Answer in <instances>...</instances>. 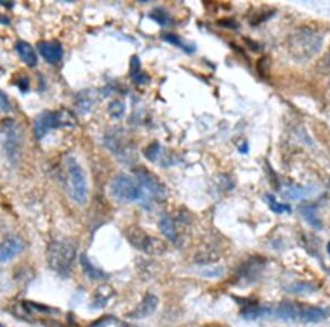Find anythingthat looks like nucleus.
Masks as SVG:
<instances>
[{"mask_svg": "<svg viewBox=\"0 0 330 327\" xmlns=\"http://www.w3.org/2000/svg\"><path fill=\"white\" fill-rule=\"evenodd\" d=\"M64 180L68 196L76 204L84 205L88 198V184L83 168L74 157H66L63 160Z\"/></svg>", "mask_w": 330, "mask_h": 327, "instance_id": "nucleus-1", "label": "nucleus"}, {"mask_svg": "<svg viewBox=\"0 0 330 327\" xmlns=\"http://www.w3.org/2000/svg\"><path fill=\"white\" fill-rule=\"evenodd\" d=\"M0 146L9 161L15 162L19 159L23 146V132L14 120L6 119L0 122Z\"/></svg>", "mask_w": 330, "mask_h": 327, "instance_id": "nucleus-2", "label": "nucleus"}, {"mask_svg": "<svg viewBox=\"0 0 330 327\" xmlns=\"http://www.w3.org/2000/svg\"><path fill=\"white\" fill-rule=\"evenodd\" d=\"M76 258L75 247L65 241H53L46 252L49 267L60 275H66Z\"/></svg>", "mask_w": 330, "mask_h": 327, "instance_id": "nucleus-3", "label": "nucleus"}, {"mask_svg": "<svg viewBox=\"0 0 330 327\" xmlns=\"http://www.w3.org/2000/svg\"><path fill=\"white\" fill-rule=\"evenodd\" d=\"M75 123L76 121L74 117L68 112H44L35 118L33 128L36 138L42 139L53 129L63 127H74Z\"/></svg>", "mask_w": 330, "mask_h": 327, "instance_id": "nucleus-4", "label": "nucleus"}, {"mask_svg": "<svg viewBox=\"0 0 330 327\" xmlns=\"http://www.w3.org/2000/svg\"><path fill=\"white\" fill-rule=\"evenodd\" d=\"M110 192L115 198L124 203H131L143 197V190L138 181L125 174L117 175L114 178L110 185Z\"/></svg>", "mask_w": 330, "mask_h": 327, "instance_id": "nucleus-5", "label": "nucleus"}, {"mask_svg": "<svg viewBox=\"0 0 330 327\" xmlns=\"http://www.w3.org/2000/svg\"><path fill=\"white\" fill-rule=\"evenodd\" d=\"M127 238L133 247L149 255H162L167 249L163 241L148 235L143 229L139 227L129 228L127 231Z\"/></svg>", "mask_w": 330, "mask_h": 327, "instance_id": "nucleus-6", "label": "nucleus"}, {"mask_svg": "<svg viewBox=\"0 0 330 327\" xmlns=\"http://www.w3.org/2000/svg\"><path fill=\"white\" fill-rule=\"evenodd\" d=\"M137 181L140 184L141 189L145 190L150 196L155 199H164L167 196V188L159 180L158 176H155L149 171L140 169L136 171Z\"/></svg>", "mask_w": 330, "mask_h": 327, "instance_id": "nucleus-7", "label": "nucleus"}, {"mask_svg": "<svg viewBox=\"0 0 330 327\" xmlns=\"http://www.w3.org/2000/svg\"><path fill=\"white\" fill-rule=\"evenodd\" d=\"M297 51H301V56L310 58L313 54L319 51L321 39L315 32L306 29L297 35Z\"/></svg>", "mask_w": 330, "mask_h": 327, "instance_id": "nucleus-8", "label": "nucleus"}, {"mask_svg": "<svg viewBox=\"0 0 330 327\" xmlns=\"http://www.w3.org/2000/svg\"><path fill=\"white\" fill-rule=\"evenodd\" d=\"M25 250V244L17 236H9L0 243V262H8Z\"/></svg>", "mask_w": 330, "mask_h": 327, "instance_id": "nucleus-9", "label": "nucleus"}, {"mask_svg": "<svg viewBox=\"0 0 330 327\" xmlns=\"http://www.w3.org/2000/svg\"><path fill=\"white\" fill-rule=\"evenodd\" d=\"M159 305V299L154 294H146L145 297L140 302V304L130 312L127 316L133 320H143V318L150 316L154 313Z\"/></svg>", "mask_w": 330, "mask_h": 327, "instance_id": "nucleus-10", "label": "nucleus"}, {"mask_svg": "<svg viewBox=\"0 0 330 327\" xmlns=\"http://www.w3.org/2000/svg\"><path fill=\"white\" fill-rule=\"evenodd\" d=\"M39 52L48 63L54 64L62 60L63 48L57 41H43L38 45Z\"/></svg>", "mask_w": 330, "mask_h": 327, "instance_id": "nucleus-11", "label": "nucleus"}, {"mask_svg": "<svg viewBox=\"0 0 330 327\" xmlns=\"http://www.w3.org/2000/svg\"><path fill=\"white\" fill-rule=\"evenodd\" d=\"M330 312L326 308H321L317 306H306L304 308H300L298 318L303 322L318 323L326 320Z\"/></svg>", "mask_w": 330, "mask_h": 327, "instance_id": "nucleus-12", "label": "nucleus"}, {"mask_svg": "<svg viewBox=\"0 0 330 327\" xmlns=\"http://www.w3.org/2000/svg\"><path fill=\"white\" fill-rule=\"evenodd\" d=\"M15 51L18 52L20 59L25 62V63L30 66L33 67L38 63V57L32 45L26 41H18L15 43Z\"/></svg>", "mask_w": 330, "mask_h": 327, "instance_id": "nucleus-13", "label": "nucleus"}, {"mask_svg": "<svg viewBox=\"0 0 330 327\" xmlns=\"http://www.w3.org/2000/svg\"><path fill=\"white\" fill-rule=\"evenodd\" d=\"M282 192L286 198L293 199V201H301L311 196L314 193V189L303 188V186H296V185H287L283 188Z\"/></svg>", "mask_w": 330, "mask_h": 327, "instance_id": "nucleus-14", "label": "nucleus"}, {"mask_svg": "<svg viewBox=\"0 0 330 327\" xmlns=\"http://www.w3.org/2000/svg\"><path fill=\"white\" fill-rule=\"evenodd\" d=\"M80 261H81V266L83 268L84 274L88 278L93 280H104L107 278L105 272L94 266V264L90 262V260L87 258V256L82 255Z\"/></svg>", "mask_w": 330, "mask_h": 327, "instance_id": "nucleus-15", "label": "nucleus"}, {"mask_svg": "<svg viewBox=\"0 0 330 327\" xmlns=\"http://www.w3.org/2000/svg\"><path fill=\"white\" fill-rule=\"evenodd\" d=\"M130 76L133 82L137 84H145L149 82V76L141 69L138 57H132L130 61Z\"/></svg>", "mask_w": 330, "mask_h": 327, "instance_id": "nucleus-16", "label": "nucleus"}, {"mask_svg": "<svg viewBox=\"0 0 330 327\" xmlns=\"http://www.w3.org/2000/svg\"><path fill=\"white\" fill-rule=\"evenodd\" d=\"M269 314V310L264 306H259L258 304L250 303L242 308V316L246 320H256L259 317H263Z\"/></svg>", "mask_w": 330, "mask_h": 327, "instance_id": "nucleus-17", "label": "nucleus"}, {"mask_svg": "<svg viewBox=\"0 0 330 327\" xmlns=\"http://www.w3.org/2000/svg\"><path fill=\"white\" fill-rule=\"evenodd\" d=\"M301 214L304 217V220L307 222L311 226V227L316 228V229H321V227H323V224H321L320 220L317 217L315 206H313V205L302 206Z\"/></svg>", "mask_w": 330, "mask_h": 327, "instance_id": "nucleus-18", "label": "nucleus"}, {"mask_svg": "<svg viewBox=\"0 0 330 327\" xmlns=\"http://www.w3.org/2000/svg\"><path fill=\"white\" fill-rule=\"evenodd\" d=\"M298 312H300V308L296 307V305L289 302H284L278 307L277 316L282 320H295V318H298Z\"/></svg>", "mask_w": 330, "mask_h": 327, "instance_id": "nucleus-19", "label": "nucleus"}, {"mask_svg": "<svg viewBox=\"0 0 330 327\" xmlns=\"http://www.w3.org/2000/svg\"><path fill=\"white\" fill-rule=\"evenodd\" d=\"M159 227H160L161 232L169 240H171V241H176L177 240L176 228H175L174 222L172 221V218H170L169 216H164L162 220L160 221Z\"/></svg>", "mask_w": 330, "mask_h": 327, "instance_id": "nucleus-20", "label": "nucleus"}, {"mask_svg": "<svg viewBox=\"0 0 330 327\" xmlns=\"http://www.w3.org/2000/svg\"><path fill=\"white\" fill-rule=\"evenodd\" d=\"M113 289L108 285H101L96 291L95 300H94V305L96 307H104L108 303L109 299L113 297Z\"/></svg>", "mask_w": 330, "mask_h": 327, "instance_id": "nucleus-21", "label": "nucleus"}, {"mask_svg": "<svg viewBox=\"0 0 330 327\" xmlns=\"http://www.w3.org/2000/svg\"><path fill=\"white\" fill-rule=\"evenodd\" d=\"M163 39L167 42H170L172 44H174L178 48L184 50L186 53H193L195 51V46L192 44H186L184 41H182V39L175 34H164Z\"/></svg>", "mask_w": 330, "mask_h": 327, "instance_id": "nucleus-22", "label": "nucleus"}, {"mask_svg": "<svg viewBox=\"0 0 330 327\" xmlns=\"http://www.w3.org/2000/svg\"><path fill=\"white\" fill-rule=\"evenodd\" d=\"M266 201H268L269 207L274 213L283 214V213H290V211H292V208H290L289 205L279 203V202H277V199H275V197L272 195L266 196Z\"/></svg>", "mask_w": 330, "mask_h": 327, "instance_id": "nucleus-23", "label": "nucleus"}, {"mask_svg": "<svg viewBox=\"0 0 330 327\" xmlns=\"http://www.w3.org/2000/svg\"><path fill=\"white\" fill-rule=\"evenodd\" d=\"M150 17L156 21L158 23H160V25L162 26H165V25H168V23L170 22V17L168 15V13L163 11L162 9H155L151 14H150Z\"/></svg>", "mask_w": 330, "mask_h": 327, "instance_id": "nucleus-24", "label": "nucleus"}, {"mask_svg": "<svg viewBox=\"0 0 330 327\" xmlns=\"http://www.w3.org/2000/svg\"><path fill=\"white\" fill-rule=\"evenodd\" d=\"M144 154L150 161H152V162L155 161L156 159H158L159 154H160V146L156 142L151 144L150 147L146 148V150L144 151Z\"/></svg>", "mask_w": 330, "mask_h": 327, "instance_id": "nucleus-25", "label": "nucleus"}, {"mask_svg": "<svg viewBox=\"0 0 330 327\" xmlns=\"http://www.w3.org/2000/svg\"><path fill=\"white\" fill-rule=\"evenodd\" d=\"M26 306H28L29 308H33L34 311H38V312H41V313H58V312H54V311H52L51 307H48L45 305H41V304H38V303L27 302Z\"/></svg>", "mask_w": 330, "mask_h": 327, "instance_id": "nucleus-26", "label": "nucleus"}, {"mask_svg": "<svg viewBox=\"0 0 330 327\" xmlns=\"http://www.w3.org/2000/svg\"><path fill=\"white\" fill-rule=\"evenodd\" d=\"M115 317L112 316H105V317H101L97 322L94 323L90 327H106L110 324H113L115 322Z\"/></svg>", "mask_w": 330, "mask_h": 327, "instance_id": "nucleus-27", "label": "nucleus"}, {"mask_svg": "<svg viewBox=\"0 0 330 327\" xmlns=\"http://www.w3.org/2000/svg\"><path fill=\"white\" fill-rule=\"evenodd\" d=\"M109 109H110V113H112L113 116L119 117V116L123 113L124 107H123V105H122L121 103H119V102H114V103L110 104V108H109Z\"/></svg>", "mask_w": 330, "mask_h": 327, "instance_id": "nucleus-28", "label": "nucleus"}, {"mask_svg": "<svg viewBox=\"0 0 330 327\" xmlns=\"http://www.w3.org/2000/svg\"><path fill=\"white\" fill-rule=\"evenodd\" d=\"M9 100L4 92L0 90V112H7L9 109Z\"/></svg>", "mask_w": 330, "mask_h": 327, "instance_id": "nucleus-29", "label": "nucleus"}, {"mask_svg": "<svg viewBox=\"0 0 330 327\" xmlns=\"http://www.w3.org/2000/svg\"><path fill=\"white\" fill-rule=\"evenodd\" d=\"M10 20L4 14H0V25H9Z\"/></svg>", "mask_w": 330, "mask_h": 327, "instance_id": "nucleus-30", "label": "nucleus"}, {"mask_svg": "<svg viewBox=\"0 0 330 327\" xmlns=\"http://www.w3.org/2000/svg\"><path fill=\"white\" fill-rule=\"evenodd\" d=\"M324 62V66L325 67H329V69H330V53H328V56L326 57V59H325V61H323Z\"/></svg>", "mask_w": 330, "mask_h": 327, "instance_id": "nucleus-31", "label": "nucleus"}, {"mask_svg": "<svg viewBox=\"0 0 330 327\" xmlns=\"http://www.w3.org/2000/svg\"><path fill=\"white\" fill-rule=\"evenodd\" d=\"M121 327H137L135 325H131V324H127V323H122Z\"/></svg>", "mask_w": 330, "mask_h": 327, "instance_id": "nucleus-32", "label": "nucleus"}, {"mask_svg": "<svg viewBox=\"0 0 330 327\" xmlns=\"http://www.w3.org/2000/svg\"><path fill=\"white\" fill-rule=\"evenodd\" d=\"M327 250H328V253L330 255V243L328 244V247H327Z\"/></svg>", "mask_w": 330, "mask_h": 327, "instance_id": "nucleus-33", "label": "nucleus"}, {"mask_svg": "<svg viewBox=\"0 0 330 327\" xmlns=\"http://www.w3.org/2000/svg\"><path fill=\"white\" fill-rule=\"evenodd\" d=\"M205 327H219V326H205Z\"/></svg>", "mask_w": 330, "mask_h": 327, "instance_id": "nucleus-34", "label": "nucleus"}, {"mask_svg": "<svg viewBox=\"0 0 330 327\" xmlns=\"http://www.w3.org/2000/svg\"><path fill=\"white\" fill-rule=\"evenodd\" d=\"M0 327H5V326H3V325H2V324H0Z\"/></svg>", "mask_w": 330, "mask_h": 327, "instance_id": "nucleus-35", "label": "nucleus"}]
</instances>
